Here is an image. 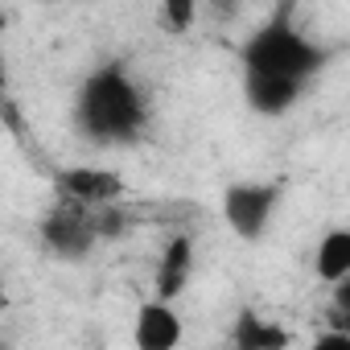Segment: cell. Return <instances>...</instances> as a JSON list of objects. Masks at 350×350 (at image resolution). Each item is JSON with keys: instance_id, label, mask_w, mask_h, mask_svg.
I'll use <instances>...</instances> for the list:
<instances>
[{"instance_id": "6da1fadb", "label": "cell", "mask_w": 350, "mask_h": 350, "mask_svg": "<svg viewBox=\"0 0 350 350\" xmlns=\"http://www.w3.org/2000/svg\"><path fill=\"white\" fill-rule=\"evenodd\" d=\"M75 124L91 144H136L148 128V99L140 83L120 66H99L75 99Z\"/></svg>"}, {"instance_id": "7a4b0ae2", "label": "cell", "mask_w": 350, "mask_h": 350, "mask_svg": "<svg viewBox=\"0 0 350 350\" xmlns=\"http://www.w3.org/2000/svg\"><path fill=\"white\" fill-rule=\"evenodd\" d=\"M321 66H325V50L284 21L264 25L243 46V75H268V79H284V83L305 87Z\"/></svg>"}, {"instance_id": "3957f363", "label": "cell", "mask_w": 350, "mask_h": 350, "mask_svg": "<svg viewBox=\"0 0 350 350\" xmlns=\"http://www.w3.org/2000/svg\"><path fill=\"white\" fill-rule=\"evenodd\" d=\"M42 243L50 256L58 260H87L99 243V231H95V211L79 206V202H58L46 219H42Z\"/></svg>"}, {"instance_id": "277c9868", "label": "cell", "mask_w": 350, "mask_h": 350, "mask_svg": "<svg viewBox=\"0 0 350 350\" xmlns=\"http://www.w3.org/2000/svg\"><path fill=\"white\" fill-rule=\"evenodd\" d=\"M276 202H280V186L239 182V186H227V194H223V219L239 239H260L272 223Z\"/></svg>"}, {"instance_id": "5b68a950", "label": "cell", "mask_w": 350, "mask_h": 350, "mask_svg": "<svg viewBox=\"0 0 350 350\" xmlns=\"http://www.w3.org/2000/svg\"><path fill=\"white\" fill-rule=\"evenodd\" d=\"M58 190H62V202H79L87 211H103V206H116L128 194V182L120 178L116 169L75 165V169L58 173Z\"/></svg>"}, {"instance_id": "8992f818", "label": "cell", "mask_w": 350, "mask_h": 350, "mask_svg": "<svg viewBox=\"0 0 350 350\" xmlns=\"http://www.w3.org/2000/svg\"><path fill=\"white\" fill-rule=\"evenodd\" d=\"M132 342H136V350H178V342H182V317L173 313L169 301H144L136 309Z\"/></svg>"}, {"instance_id": "52a82bcc", "label": "cell", "mask_w": 350, "mask_h": 350, "mask_svg": "<svg viewBox=\"0 0 350 350\" xmlns=\"http://www.w3.org/2000/svg\"><path fill=\"white\" fill-rule=\"evenodd\" d=\"M243 95L252 103V111L260 116H284L301 103L305 87L284 83V79H268V75H243Z\"/></svg>"}, {"instance_id": "ba28073f", "label": "cell", "mask_w": 350, "mask_h": 350, "mask_svg": "<svg viewBox=\"0 0 350 350\" xmlns=\"http://www.w3.org/2000/svg\"><path fill=\"white\" fill-rule=\"evenodd\" d=\"M190 264H194V239L190 235H173L165 256H161V268H157V293L161 301L178 297L190 280Z\"/></svg>"}, {"instance_id": "9c48e42d", "label": "cell", "mask_w": 350, "mask_h": 350, "mask_svg": "<svg viewBox=\"0 0 350 350\" xmlns=\"http://www.w3.org/2000/svg\"><path fill=\"white\" fill-rule=\"evenodd\" d=\"M293 346V334L280 325V321H268L252 309L239 313L235 321V350H288Z\"/></svg>"}, {"instance_id": "30bf717a", "label": "cell", "mask_w": 350, "mask_h": 350, "mask_svg": "<svg viewBox=\"0 0 350 350\" xmlns=\"http://www.w3.org/2000/svg\"><path fill=\"white\" fill-rule=\"evenodd\" d=\"M313 268H317V280H325V284L350 280V231L346 227H334V231L321 235Z\"/></svg>"}, {"instance_id": "8fae6325", "label": "cell", "mask_w": 350, "mask_h": 350, "mask_svg": "<svg viewBox=\"0 0 350 350\" xmlns=\"http://www.w3.org/2000/svg\"><path fill=\"white\" fill-rule=\"evenodd\" d=\"M161 17L178 29V33H186L190 25H194V17H198V9H194V0H165L161 5Z\"/></svg>"}, {"instance_id": "7c38bea8", "label": "cell", "mask_w": 350, "mask_h": 350, "mask_svg": "<svg viewBox=\"0 0 350 350\" xmlns=\"http://www.w3.org/2000/svg\"><path fill=\"white\" fill-rule=\"evenodd\" d=\"M309 350H350V334H342V329H325Z\"/></svg>"}, {"instance_id": "4fadbf2b", "label": "cell", "mask_w": 350, "mask_h": 350, "mask_svg": "<svg viewBox=\"0 0 350 350\" xmlns=\"http://www.w3.org/2000/svg\"><path fill=\"white\" fill-rule=\"evenodd\" d=\"M9 309V284H5V272H0V313Z\"/></svg>"}, {"instance_id": "5bb4252c", "label": "cell", "mask_w": 350, "mask_h": 350, "mask_svg": "<svg viewBox=\"0 0 350 350\" xmlns=\"http://www.w3.org/2000/svg\"><path fill=\"white\" fill-rule=\"evenodd\" d=\"M0 350H9V346H0Z\"/></svg>"}]
</instances>
